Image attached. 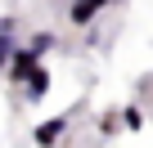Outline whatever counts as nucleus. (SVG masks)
<instances>
[{
  "instance_id": "obj_1",
  "label": "nucleus",
  "mask_w": 153,
  "mask_h": 148,
  "mask_svg": "<svg viewBox=\"0 0 153 148\" xmlns=\"http://www.w3.org/2000/svg\"><path fill=\"white\" fill-rule=\"evenodd\" d=\"M113 0H68V23L72 27H90L99 18V9H108Z\"/></svg>"
},
{
  "instance_id": "obj_2",
  "label": "nucleus",
  "mask_w": 153,
  "mask_h": 148,
  "mask_svg": "<svg viewBox=\"0 0 153 148\" xmlns=\"http://www.w3.org/2000/svg\"><path fill=\"white\" fill-rule=\"evenodd\" d=\"M36 63H41V58H36V54H32L27 45H23V49L14 45V54H9V63H5V72H9V81H14V85H23V81H27V72H32Z\"/></svg>"
},
{
  "instance_id": "obj_3",
  "label": "nucleus",
  "mask_w": 153,
  "mask_h": 148,
  "mask_svg": "<svg viewBox=\"0 0 153 148\" xmlns=\"http://www.w3.org/2000/svg\"><path fill=\"white\" fill-rule=\"evenodd\" d=\"M63 130H68V117H54V121H41V126L32 130V139H36V148H54Z\"/></svg>"
},
{
  "instance_id": "obj_4",
  "label": "nucleus",
  "mask_w": 153,
  "mask_h": 148,
  "mask_svg": "<svg viewBox=\"0 0 153 148\" xmlns=\"http://www.w3.org/2000/svg\"><path fill=\"white\" fill-rule=\"evenodd\" d=\"M23 85H27V99H32V103H36V99H45V94H50V67H41V63H36V67L27 72V81H23Z\"/></svg>"
},
{
  "instance_id": "obj_5",
  "label": "nucleus",
  "mask_w": 153,
  "mask_h": 148,
  "mask_svg": "<svg viewBox=\"0 0 153 148\" xmlns=\"http://www.w3.org/2000/svg\"><path fill=\"white\" fill-rule=\"evenodd\" d=\"M54 45H59V36H54V32H36V36H32V40H27V49H32V54H36V58H45V54H50V49H54Z\"/></svg>"
},
{
  "instance_id": "obj_6",
  "label": "nucleus",
  "mask_w": 153,
  "mask_h": 148,
  "mask_svg": "<svg viewBox=\"0 0 153 148\" xmlns=\"http://www.w3.org/2000/svg\"><path fill=\"white\" fill-rule=\"evenodd\" d=\"M9 54H14V32H0V72H5Z\"/></svg>"
},
{
  "instance_id": "obj_7",
  "label": "nucleus",
  "mask_w": 153,
  "mask_h": 148,
  "mask_svg": "<svg viewBox=\"0 0 153 148\" xmlns=\"http://www.w3.org/2000/svg\"><path fill=\"white\" fill-rule=\"evenodd\" d=\"M122 121H126V130H140V126H144V112H140V108H126Z\"/></svg>"
}]
</instances>
